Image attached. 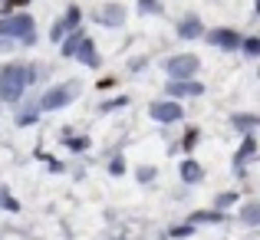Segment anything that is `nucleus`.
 I'll return each mask as SVG.
<instances>
[{
	"mask_svg": "<svg viewBox=\"0 0 260 240\" xmlns=\"http://www.w3.org/2000/svg\"><path fill=\"white\" fill-rule=\"evenodd\" d=\"M83 37H86V33L79 30V26H73V30L63 37V43H59V53H63L66 59H73V53H76V46H79V40H83Z\"/></svg>",
	"mask_w": 260,
	"mask_h": 240,
	"instance_id": "nucleus-12",
	"label": "nucleus"
},
{
	"mask_svg": "<svg viewBox=\"0 0 260 240\" xmlns=\"http://www.w3.org/2000/svg\"><path fill=\"white\" fill-rule=\"evenodd\" d=\"M241 221L247 224V227H257L260 224V201H247L241 208Z\"/></svg>",
	"mask_w": 260,
	"mask_h": 240,
	"instance_id": "nucleus-13",
	"label": "nucleus"
},
{
	"mask_svg": "<svg viewBox=\"0 0 260 240\" xmlns=\"http://www.w3.org/2000/svg\"><path fill=\"white\" fill-rule=\"evenodd\" d=\"M191 227H194V224H184V227H172V237H188V234H191Z\"/></svg>",
	"mask_w": 260,
	"mask_h": 240,
	"instance_id": "nucleus-30",
	"label": "nucleus"
},
{
	"mask_svg": "<svg viewBox=\"0 0 260 240\" xmlns=\"http://www.w3.org/2000/svg\"><path fill=\"white\" fill-rule=\"evenodd\" d=\"M70 33V26H66V20H56V23L50 26V40L53 43H63V37Z\"/></svg>",
	"mask_w": 260,
	"mask_h": 240,
	"instance_id": "nucleus-21",
	"label": "nucleus"
},
{
	"mask_svg": "<svg viewBox=\"0 0 260 240\" xmlns=\"http://www.w3.org/2000/svg\"><path fill=\"white\" fill-rule=\"evenodd\" d=\"M73 59H79L83 66H92V70H95V66H99V53H95V43H92L89 37H83V40H79V46H76V53H73Z\"/></svg>",
	"mask_w": 260,
	"mask_h": 240,
	"instance_id": "nucleus-10",
	"label": "nucleus"
},
{
	"mask_svg": "<svg viewBox=\"0 0 260 240\" xmlns=\"http://www.w3.org/2000/svg\"><path fill=\"white\" fill-rule=\"evenodd\" d=\"M204 37H208V43L211 46H217V50H241V33L237 30H231V26H217V30H211V33H204Z\"/></svg>",
	"mask_w": 260,
	"mask_h": 240,
	"instance_id": "nucleus-6",
	"label": "nucleus"
},
{
	"mask_svg": "<svg viewBox=\"0 0 260 240\" xmlns=\"http://www.w3.org/2000/svg\"><path fill=\"white\" fill-rule=\"evenodd\" d=\"M181 145H184V152H191V148L198 145V128H188L184 132V139H181Z\"/></svg>",
	"mask_w": 260,
	"mask_h": 240,
	"instance_id": "nucleus-27",
	"label": "nucleus"
},
{
	"mask_svg": "<svg viewBox=\"0 0 260 240\" xmlns=\"http://www.w3.org/2000/svg\"><path fill=\"white\" fill-rule=\"evenodd\" d=\"M26 86H30V66H23V63L0 66V102H20Z\"/></svg>",
	"mask_w": 260,
	"mask_h": 240,
	"instance_id": "nucleus-1",
	"label": "nucleus"
},
{
	"mask_svg": "<svg viewBox=\"0 0 260 240\" xmlns=\"http://www.w3.org/2000/svg\"><path fill=\"white\" fill-rule=\"evenodd\" d=\"M0 37H10V40H20L23 46H33L37 43V20H33V13L17 10V13L0 17Z\"/></svg>",
	"mask_w": 260,
	"mask_h": 240,
	"instance_id": "nucleus-2",
	"label": "nucleus"
},
{
	"mask_svg": "<svg viewBox=\"0 0 260 240\" xmlns=\"http://www.w3.org/2000/svg\"><path fill=\"white\" fill-rule=\"evenodd\" d=\"M234 201H237V194H234V191H224V194H217L214 208H217V211H224V208H231Z\"/></svg>",
	"mask_w": 260,
	"mask_h": 240,
	"instance_id": "nucleus-25",
	"label": "nucleus"
},
{
	"mask_svg": "<svg viewBox=\"0 0 260 240\" xmlns=\"http://www.w3.org/2000/svg\"><path fill=\"white\" fill-rule=\"evenodd\" d=\"M63 20H66V26L73 30V26H79V23H83V10H79V7L73 4L70 10H66V17H63Z\"/></svg>",
	"mask_w": 260,
	"mask_h": 240,
	"instance_id": "nucleus-22",
	"label": "nucleus"
},
{
	"mask_svg": "<svg viewBox=\"0 0 260 240\" xmlns=\"http://www.w3.org/2000/svg\"><path fill=\"white\" fill-rule=\"evenodd\" d=\"M148 115H152V122H161V125H172V122L181 119V99H158L148 106Z\"/></svg>",
	"mask_w": 260,
	"mask_h": 240,
	"instance_id": "nucleus-5",
	"label": "nucleus"
},
{
	"mask_svg": "<svg viewBox=\"0 0 260 240\" xmlns=\"http://www.w3.org/2000/svg\"><path fill=\"white\" fill-rule=\"evenodd\" d=\"M139 13H161V0H139Z\"/></svg>",
	"mask_w": 260,
	"mask_h": 240,
	"instance_id": "nucleus-24",
	"label": "nucleus"
},
{
	"mask_svg": "<svg viewBox=\"0 0 260 240\" xmlns=\"http://www.w3.org/2000/svg\"><path fill=\"white\" fill-rule=\"evenodd\" d=\"M178 37H181V40H198V37H204V23L194 17V13H188V17L178 20Z\"/></svg>",
	"mask_w": 260,
	"mask_h": 240,
	"instance_id": "nucleus-9",
	"label": "nucleus"
},
{
	"mask_svg": "<svg viewBox=\"0 0 260 240\" xmlns=\"http://www.w3.org/2000/svg\"><path fill=\"white\" fill-rule=\"evenodd\" d=\"M241 50H244V56L257 59L260 56V37H244L241 40Z\"/></svg>",
	"mask_w": 260,
	"mask_h": 240,
	"instance_id": "nucleus-17",
	"label": "nucleus"
},
{
	"mask_svg": "<svg viewBox=\"0 0 260 240\" xmlns=\"http://www.w3.org/2000/svg\"><path fill=\"white\" fill-rule=\"evenodd\" d=\"M0 4H4V0H0Z\"/></svg>",
	"mask_w": 260,
	"mask_h": 240,
	"instance_id": "nucleus-32",
	"label": "nucleus"
},
{
	"mask_svg": "<svg viewBox=\"0 0 260 240\" xmlns=\"http://www.w3.org/2000/svg\"><path fill=\"white\" fill-rule=\"evenodd\" d=\"M66 148H73V152H86V148H89V139H86V135H70V132H66Z\"/></svg>",
	"mask_w": 260,
	"mask_h": 240,
	"instance_id": "nucleus-19",
	"label": "nucleus"
},
{
	"mask_svg": "<svg viewBox=\"0 0 260 240\" xmlns=\"http://www.w3.org/2000/svg\"><path fill=\"white\" fill-rule=\"evenodd\" d=\"M165 70L172 79H194L198 70H201V59L194 56V53H178V56L165 59Z\"/></svg>",
	"mask_w": 260,
	"mask_h": 240,
	"instance_id": "nucleus-4",
	"label": "nucleus"
},
{
	"mask_svg": "<svg viewBox=\"0 0 260 240\" xmlns=\"http://www.w3.org/2000/svg\"><path fill=\"white\" fill-rule=\"evenodd\" d=\"M181 181H184V184L204 181V164L194 161V158H184V161H181Z\"/></svg>",
	"mask_w": 260,
	"mask_h": 240,
	"instance_id": "nucleus-11",
	"label": "nucleus"
},
{
	"mask_svg": "<svg viewBox=\"0 0 260 240\" xmlns=\"http://www.w3.org/2000/svg\"><path fill=\"white\" fill-rule=\"evenodd\" d=\"M231 125H234L237 132H250V128L260 125V115H234V119H231Z\"/></svg>",
	"mask_w": 260,
	"mask_h": 240,
	"instance_id": "nucleus-16",
	"label": "nucleus"
},
{
	"mask_svg": "<svg viewBox=\"0 0 260 240\" xmlns=\"http://www.w3.org/2000/svg\"><path fill=\"white\" fill-rule=\"evenodd\" d=\"M26 4H30V0H4V7H0V17H7V13H17V10H23Z\"/></svg>",
	"mask_w": 260,
	"mask_h": 240,
	"instance_id": "nucleus-23",
	"label": "nucleus"
},
{
	"mask_svg": "<svg viewBox=\"0 0 260 240\" xmlns=\"http://www.w3.org/2000/svg\"><path fill=\"white\" fill-rule=\"evenodd\" d=\"M139 181H155V168H139Z\"/></svg>",
	"mask_w": 260,
	"mask_h": 240,
	"instance_id": "nucleus-29",
	"label": "nucleus"
},
{
	"mask_svg": "<svg viewBox=\"0 0 260 240\" xmlns=\"http://www.w3.org/2000/svg\"><path fill=\"white\" fill-rule=\"evenodd\" d=\"M40 119V106H30V109H23V115L17 112V125L23 128V125H33V122Z\"/></svg>",
	"mask_w": 260,
	"mask_h": 240,
	"instance_id": "nucleus-20",
	"label": "nucleus"
},
{
	"mask_svg": "<svg viewBox=\"0 0 260 240\" xmlns=\"http://www.w3.org/2000/svg\"><path fill=\"white\" fill-rule=\"evenodd\" d=\"M125 17H128L125 4H115V0H112V4H102L99 10H95V23H99V26H122Z\"/></svg>",
	"mask_w": 260,
	"mask_h": 240,
	"instance_id": "nucleus-7",
	"label": "nucleus"
},
{
	"mask_svg": "<svg viewBox=\"0 0 260 240\" xmlns=\"http://www.w3.org/2000/svg\"><path fill=\"white\" fill-rule=\"evenodd\" d=\"M168 99H184V95H204V86L198 79H172L168 82Z\"/></svg>",
	"mask_w": 260,
	"mask_h": 240,
	"instance_id": "nucleus-8",
	"label": "nucleus"
},
{
	"mask_svg": "<svg viewBox=\"0 0 260 240\" xmlns=\"http://www.w3.org/2000/svg\"><path fill=\"white\" fill-rule=\"evenodd\" d=\"M224 221V211H194L191 214V224H221Z\"/></svg>",
	"mask_w": 260,
	"mask_h": 240,
	"instance_id": "nucleus-14",
	"label": "nucleus"
},
{
	"mask_svg": "<svg viewBox=\"0 0 260 240\" xmlns=\"http://www.w3.org/2000/svg\"><path fill=\"white\" fill-rule=\"evenodd\" d=\"M254 152H257V139H250V135H247V139H244V145L237 148V155H234V164H237V168H244V161H247Z\"/></svg>",
	"mask_w": 260,
	"mask_h": 240,
	"instance_id": "nucleus-15",
	"label": "nucleus"
},
{
	"mask_svg": "<svg viewBox=\"0 0 260 240\" xmlns=\"http://www.w3.org/2000/svg\"><path fill=\"white\" fill-rule=\"evenodd\" d=\"M83 92V82L70 79V82H59V86H50L43 95H40V112H56V109L70 106L76 95Z\"/></svg>",
	"mask_w": 260,
	"mask_h": 240,
	"instance_id": "nucleus-3",
	"label": "nucleus"
},
{
	"mask_svg": "<svg viewBox=\"0 0 260 240\" xmlns=\"http://www.w3.org/2000/svg\"><path fill=\"white\" fill-rule=\"evenodd\" d=\"M128 106V95H119V99H112V102H106V106L99 109V112H112V109H125Z\"/></svg>",
	"mask_w": 260,
	"mask_h": 240,
	"instance_id": "nucleus-26",
	"label": "nucleus"
},
{
	"mask_svg": "<svg viewBox=\"0 0 260 240\" xmlns=\"http://www.w3.org/2000/svg\"><path fill=\"white\" fill-rule=\"evenodd\" d=\"M109 171H112V175H122V171H125V161H122V158H112V164H109Z\"/></svg>",
	"mask_w": 260,
	"mask_h": 240,
	"instance_id": "nucleus-28",
	"label": "nucleus"
},
{
	"mask_svg": "<svg viewBox=\"0 0 260 240\" xmlns=\"http://www.w3.org/2000/svg\"><path fill=\"white\" fill-rule=\"evenodd\" d=\"M254 13H257V17H260V0H254Z\"/></svg>",
	"mask_w": 260,
	"mask_h": 240,
	"instance_id": "nucleus-31",
	"label": "nucleus"
},
{
	"mask_svg": "<svg viewBox=\"0 0 260 240\" xmlns=\"http://www.w3.org/2000/svg\"><path fill=\"white\" fill-rule=\"evenodd\" d=\"M0 208L10 211V214H17V211H20V201H17V197H13L7 188H4V184H0Z\"/></svg>",
	"mask_w": 260,
	"mask_h": 240,
	"instance_id": "nucleus-18",
	"label": "nucleus"
}]
</instances>
